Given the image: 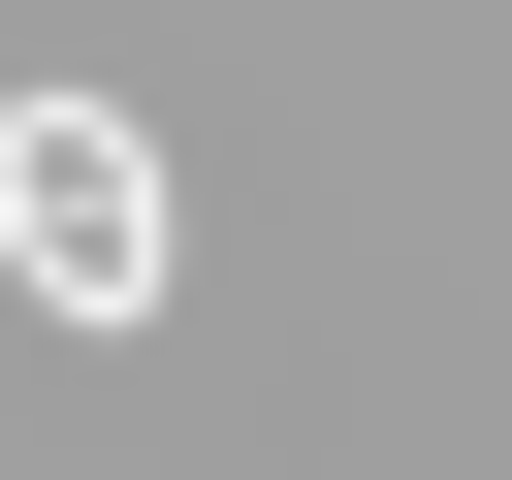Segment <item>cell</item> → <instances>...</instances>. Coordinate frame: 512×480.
I'll list each match as a JSON object with an SVG mask.
<instances>
[{
	"mask_svg": "<svg viewBox=\"0 0 512 480\" xmlns=\"http://www.w3.org/2000/svg\"><path fill=\"white\" fill-rule=\"evenodd\" d=\"M0 256H32V320H160V128L128 96H0Z\"/></svg>",
	"mask_w": 512,
	"mask_h": 480,
	"instance_id": "1",
	"label": "cell"
}]
</instances>
